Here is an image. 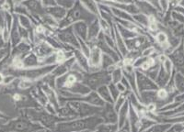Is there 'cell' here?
I'll use <instances>...</instances> for the list:
<instances>
[{
	"mask_svg": "<svg viewBox=\"0 0 184 132\" xmlns=\"http://www.w3.org/2000/svg\"><path fill=\"white\" fill-rule=\"evenodd\" d=\"M4 78H5V77L3 76V74H2V73H0V83L4 82Z\"/></svg>",
	"mask_w": 184,
	"mask_h": 132,
	"instance_id": "48",
	"label": "cell"
},
{
	"mask_svg": "<svg viewBox=\"0 0 184 132\" xmlns=\"http://www.w3.org/2000/svg\"><path fill=\"white\" fill-rule=\"evenodd\" d=\"M172 64H174L177 68L184 74V48L181 45L177 49L174 50L172 53L169 55Z\"/></svg>",
	"mask_w": 184,
	"mask_h": 132,
	"instance_id": "6",
	"label": "cell"
},
{
	"mask_svg": "<svg viewBox=\"0 0 184 132\" xmlns=\"http://www.w3.org/2000/svg\"><path fill=\"white\" fill-rule=\"evenodd\" d=\"M167 25H168V30L171 31L172 35L181 38V36L184 34V26L182 23L172 20V21H168Z\"/></svg>",
	"mask_w": 184,
	"mask_h": 132,
	"instance_id": "14",
	"label": "cell"
},
{
	"mask_svg": "<svg viewBox=\"0 0 184 132\" xmlns=\"http://www.w3.org/2000/svg\"><path fill=\"white\" fill-rule=\"evenodd\" d=\"M181 5H182V7H184V0H182V1L181 2Z\"/></svg>",
	"mask_w": 184,
	"mask_h": 132,
	"instance_id": "49",
	"label": "cell"
},
{
	"mask_svg": "<svg viewBox=\"0 0 184 132\" xmlns=\"http://www.w3.org/2000/svg\"><path fill=\"white\" fill-rule=\"evenodd\" d=\"M77 38H78V37H77ZM78 42H79V48H80V50L83 52L84 55H85L86 57L88 58L89 52H90V48H89L88 44L86 43L85 40H83L80 39V38H78Z\"/></svg>",
	"mask_w": 184,
	"mask_h": 132,
	"instance_id": "34",
	"label": "cell"
},
{
	"mask_svg": "<svg viewBox=\"0 0 184 132\" xmlns=\"http://www.w3.org/2000/svg\"><path fill=\"white\" fill-rule=\"evenodd\" d=\"M69 70H70V69L63 63V64H61L60 65L55 67V68L53 69V71H52V75H53L55 78H56V77L58 78V77H60V76L65 75Z\"/></svg>",
	"mask_w": 184,
	"mask_h": 132,
	"instance_id": "25",
	"label": "cell"
},
{
	"mask_svg": "<svg viewBox=\"0 0 184 132\" xmlns=\"http://www.w3.org/2000/svg\"><path fill=\"white\" fill-rule=\"evenodd\" d=\"M115 44H116V46H117L118 50L121 51V53H122V56H126L127 55V53H128V50H127V47H126V45H125V42H124V40H123V39L122 38V36L120 35V33L118 32V31L116 30L115 31Z\"/></svg>",
	"mask_w": 184,
	"mask_h": 132,
	"instance_id": "18",
	"label": "cell"
},
{
	"mask_svg": "<svg viewBox=\"0 0 184 132\" xmlns=\"http://www.w3.org/2000/svg\"><path fill=\"white\" fill-rule=\"evenodd\" d=\"M103 107L104 109L102 111V117L104 121L109 124H115L118 121V116L112 103H106Z\"/></svg>",
	"mask_w": 184,
	"mask_h": 132,
	"instance_id": "7",
	"label": "cell"
},
{
	"mask_svg": "<svg viewBox=\"0 0 184 132\" xmlns=\"http://www.w3.org/2000/svg\"><path fill=\"white\" fill-rule=\"evenodd\" d=\"M146 1L148 2V3H150L151 5L154 7H156L157 9L159 8V0H146Z\"/></svg>",
	"mask_w": 184,
	"mask_h": 132,
	"instance_id": "46",
	"label": "cell"
},
{
	"mask_svg": "<svg viewBox=\"0 0 184 132\" xmlns=\"http://www.w3.org/2000/svg\"><path fill=\"white\" fill-rule=\"evenodd\" d=\"M45 13L49 14L52 16L55 20H57L58 22L61 21L63 18H65L67 14V10L64 7H61L59 6H53L45 8Z\"/></svg>",
	"mask_w": 184,
	"mask_h": 132,
	"instance_id": "10",
	"label": "cell"
},
{
	"mask_svg": "<svg viewBox=\"0 0 184 132\" xmlns=\"http://www.w3.org/2000/svg\"><path fill=\"white\" fill-rule=\"evenodd\" d=\"M155 124V122L154 121H152L151 119L149 118H147V117H143L142 119H141V121H140V130L142 131L143 130H147V129H149L150 127H152V125H154Z\"/></svg>",
	"mask_w": 184,
	"mask_h": 132,
	"instance_id": "33",
	"label": "cell"
},
{
	"mask_svg": "<svg viewBox=\"0 0 184 132\" xmlns=\"http://www.w3.org/2000/svg\"><path fill=\"white\" fill-rule=\"evenodd\" d=\"M127 50H140V48L144 47L146 43H147V40L144 35H138L132 39L124 40Z\"/></svg>",
	"mask_w": 184,
	"mask_h": 132,
	"instance_id": "8",
	"label": "cell"
},
{
	"mask_svg": "<svg viewBox=\"0 0 184 132\" xmlns=\"http://www.w3.org/2000/svg\"><path fill=\"white\" fill-rule=\"evenodd\" d=\"M112 81V75L109 74L107 72H101V73H92L87 79L86 85H87L90 89H98L101 85L109 84Z\"/></svg>",
	"mask_w": 184,
	"mask_h": 132,
	"instance_id": "1",
	"label": "cell"
},
{
	"mask_svg": "<svg viewBox=\"0 0 184 132\" xmlns=\"http://www.w3.org/2000/svg\"><path fill=\"white\" fill-rule=\"evenodd\" d=\"M111 7V10H112V13L114 16H116L118 19H122V20H128V21H132V22H134V18H133V16L130 15L129 13L120 9V8H117V7Z\"/></svg>",
	"mask_w": 184,
	"mask_h": 132,
	"instance_id": "17",
	"label": "cell"
},
{
	"mask_svg": "<svg viewBox=\"0 0 184 132\" xmlns=\"http://www.w3.org/2000/svg\"><path fill=\"white\" fill-rule=\"evenodd\" d=\"M119 126L117 124H102L98 127V130L100 132H117Z\"/></svg>",
	"mask_w": 184,
	"mask_h": 132,
	"instance_id": "28",
	"label": "cell"
},
{
	"mask_svg": "<svg viewBox=\"0 0 184 132\" xmlns=\"http://www.w3.org/2000/svg\"><path fill=\"white\" fill-rule=\"evenodd\" d=\"M125 103V97L124 96H119L116 100H115V103H114V109L116 111H119L120 108L122 106V105Z\"/></svg>",
	"mask_w": 184,
	"mask_h": 132,
	"instance_id": "38",
	"label": "cell"
},
{
	"mask_svg": "<svg viewBox=\"0 0 184 132\" xmlns=\"http://www.w3.org/2000/svg\"><path fill=\"white\" fill-rule=\"evenodd\" d=\"M114 64H115V62H114V60L111 56H109V55H107L105 53L102 54L101 67H102L103 69H108L110 67L114 66Z\"/></svg>",
	"mask_w": 184,
	"mask_h": 132,
	"instance_id": "27",
	"label": "cell"
},
{
	"mask_svg": "<svg viewBox=\"0 0 184 132\" xmlns=\"http://www.w3.org/2000/svg\"><path fill=\"white\" fill-rule=\"evenodd\" d=\"M169 126L168 125H156L141 132H164Z\"/></svg>",
	"mask_w": 184,
	"mask_h": 132,
	"instance_id": "35",
	"label": "cell"
},
{
	"mask_svg": "<svg viewBox=\"0 0 184 132\" xmlns=\"http://www.w3.org/2000/svg\"><path fill=\"white\" fill-rule=\"evenodd\" d=\"M156 40H157V42L159 45L163 46V45H165V44L167 43L168 36H167V32H165V31H159L156 35Z\"/></svg>",
	"mask_w": 184,
	"mask_h": 132,
	"instance_id": "31",
	"label": "cell"
},
{
	"mask_svg": "<svg viewBox=\"0 0 184 132\" xmlns=\"http://www.w3.org/2000/svg\"><path fill=\"white\" fill-rule=\"evenodd\" d=\"M101 31L100 22H99V19L97 18L87 26V40L90 41V40H97Z\"/></svg>",
	"mask_w": 184,
	"mask_h": 132,
	"instance_id": "13",
	"label": "cell"
},
{
	"mask_svg": "<svg viewBox=\"0 0 184 132\" xmlns=\"http://www.w3.org/2000/svg\"><path fill=\"white\" fill-rule=\"evenodd\" d=\"M117 31L118 32L120 33V35L122 36V38L123 40H128V39H132V38H134L136 36H138L139 34L137 32H135L134 31H131V30H128L122 26H121L120 24L117 23Z\"/></svg>",
	"mask_w": 184,
	"mask_h": 132,
	"instance_id": "19",
	"label": "cell"
},
{
	"mask_svg": "<svg viewBox=\"0 0 184 132\" xmlns=\"http://www.w3.org/2000/svg\"><path fill=\"white\" fill-rule=\"evenodd\" d=\"M169 6V0H159V8H161L162 12H166Z\"/></svg>",
	"mask_w": 184,
	"mask_h": 132,
	"instance_id": "43",
	"label": "cell"
},
{
	"mask_svg": "<svg viewBox=\"0 0 184 132\" xmlns=\"http://www.w3.org/2000/svg\"><path fill=\"white\" fill-rule=\"evenodd\" d=\"M182 130V128L181 126H175V127H173L170 130H168L167 132H181Z\"/></svg>",
	"mask_w": 184,
	"mask_h": 132,
	"instance_id": "47",
	"label": "cell"
},
{
	"mask_svg": "<svg viewBox=\"0 0 184 132\" xmlns=\"http://www.w3.org/2000/svg\"><path fill=\"white\" fill-rule=\"evenodd\" d=\"M23 64L24 67H35L37 65H40V61L39 57L35 53H30L24 60H23Z\"/></svg>",
	"mask_w": 184,
	"mask_h": 132,
	"instance_id": "21",
	"label": "cell"
},
{
	"mask_svg": "<svg viewBox=\"0 0 184 132\" xmlns=\"http://www.w3.org/2000/svg\"><path fill=\"white\" fill-rule=\"evenodd\" d=\"M133 18H134V23L136 24H139L141 25L142 27H148V24H149V18L147 15H144L143 13H138L136 15H134L133 16Z\"/></svg>",
	"mask_w": 184,
	"mask_h": 132,
	"instance_id": "23",
	"label": "cell"
},
{
	"mask_svg": "<svg viewBox=\"0 0 184 132\" xmlns=\"http://www.w3.org/2000/svg\"><path fill=\"white\" fill-rule=\"evenodd\" d=\"M74 55H75V58H76V60H77V63L81 66L84 70L88 71V70H89L88 60H87V57H86V56L84 55L83 52H82L81 50H76L74 51Z\"/></svg>",
	"mask_w": 184,
	"mask_h": 132,
	"instance_id": "16",
	"label": "cell"
},
{
	"mask_svg": "<svg viewBox=\"0 0 184 132\" xmlns=\"http://www.w3.org/2000/svg\"><path fill=\"white\" fill-rule=\"evenodd\" d=\"M134 4L139 8L140 13H143L144 15L150 16H155L157 14V9L156 7H154L150 3L147 2L146 0H135Z\"/></svg>",
	"mask_w": 184,
	"mask_h": 132,
	"instance_id": "9",
	"label": "cell"
},
{
	"mask_svg": "<svg viewBox=\"0 0 184 132\" xmlns=\"http://www.w3.org/2000/svg\"><path fill=\"white\" fill-rule=\"evenodd\" d=\"M157 99H160V100L166 99L167 97V91L164 88L159 89L158 91H157Z\"/></svg>",
	"mask_w": 184,
	"mask_h": 132,
	"instance_id": "41",
	"label": "cell"
},
{
	"mask_svg": "<svg viewBox=\"0 0 184 132\" xmlns=\"http://www.w3.org/2000/svg\"><path fill=\"white\" fill-rule=\"evenodd\" d=\"M56 5L66 8L67 10H70L76 4V0H55Z\"/></svg>",
	"mask_w": 184,
	"mask_h": 132,
	"instance_id": "30",
	"label": "cell"
},
{
	"mask_svg": "<svg viewBox=\"0 0 184 132\" xmlns=\"http://www.w3.org/2000/svg\"><path fill=\"white\" fill-rule=\"evenodd\" d=\"M72 29L75 34L82 39L83 40H87V24L85 21H77L72 25Z\"/></svg>",
	"mask_w": 184,
	"mask_h": 132,
	"instance_id": "12",
	"label": "cell"
},
{
	"mask_svg": "<svg viewBox=\"0 0 184 132\" xmlns=\"http://www.w3.org/2000/svg\"><path fill=\"white\" fill-rule=\"evenodd\" d=\"M175 85L180 92L184 93V76L181 73H177L175 77Z\"/></svg>",
	"mask_w": 184,
	"mask_h": 132,
	"instance_id": "32",
	"label": "cell"
},
{
	"mask_svg": "<svg viewBox=\"0 0 184 132\" xmlns=\"http://www.w3.org/2000/svg\"><path fill=\"white\" fill-rule=\"evenodd\" d=\"M32 85V82L30 80H22L18 82V87L20 89H27V88H30Z\"/></svg>",
	"mask_w": 184,
	"mask_h": 132,
	"instance_id": "42",
	"label": "cell"
},
{
	"mask_svg": "<svg viewBox=\"0 0 184 132\" xmlns=\"http://www.w3.org/2000/svg\"><path fill=\"white\" fill-rule=\"evenodd\" d=\"M53 48L51 46L48 42L42 41L41 43H38V46L35 48V54L39 58H45L51 54L54 53Z\"/></svg>",
	"mask_w": 184,
	"mask_h": 132,
	"instance_id": "11",
	"label": "cell"
},
{
	"mask_svg": "<svg viewBox=\"0 0 184 132\" xmlns=\"http://www.w3.org/2000/svg\"><path fill=\"white\" fill-rule=\"evenodd\" d=\"M141 96H142V101L145 102V103H147V104L155 103L156 99L157 98V92L155 90L143 91V92H141Z\"/></svg>",
	"mask_w": 184,
	"mask_h": 132,
	"instance_id": "22",
	"label": "cell"
},
{
	"mask_svg": "<svg viewBox=\"0 0 184 132\" xmlns=\"http://www.w3.org/2000/svg\"><path fill=\"white\" fill-rule=\"evenodd\" d=\"M41 20L44 24L48 25V27H52V28H57V27H59V22L57 20H55L52 16L49 15V14H47V13H45V14H43V15L41 16Z\"/></svg>",
	"mask_w": 184,
	"mask_h": 132,
	"instance_id": "24",
	"label": "cell"
},
{
	"mask_svg": "<svg viewBox=\"0 0 184 132\" xmlns=\"http://www.w3.org/2000/svg\"><path fill=\"white\" fill-rule=\"evenodd\" d=\"M92 118H87L85 120H76L72 122H67L64 124H58L54 130L58 132H69V131H78L84 129L90 128L91 123L90 120Z\"/></svg>",
	"mask_w": 184,
	"mask_h": 132,
	"instance_id": "2",
	"label": "cell"
},
{
	"mask_svg": "<svg viewBox=\"0 0 184 132\" xmlns=\"http://www.w3.org/2000/svg\"><path fill=\"white\" fill-rule=\"evenodd\" d=\"M157 108V106L155 103H150V104H147V110L149 111V112H154Z\"/></svg>",
	"mask_w": 184,
	"mask_h": 132,
	"instance_id": "45",
	"label": "cell"
},
{
	"mask_svg": "<svg viewBox=\"0 0 184 132\" xmlns=\"http://www.w3.org/2000/svg\"><path fill=\"white\" fill-rule=\"evenodd\" d=\"M135 75H136L137 89H139L141 92L157 89V84L156 82H154V81L151 80L150 78H148L146 74H144L142 72L137 71L135 73Z\"/></svg>",
	"mask_w": 184,
	"mask_h": 132,
	"instance_id": "4",
	"label": "cell"
},
{
	"mask_svg": "<svg viewBox=\"0 0 184 132\" xmlns=\"http://www.w3.org/2000/svg\"><path fill=\"white\" fill-rule=\"evenodd\" d=\"M168 75L169 74L164 70V68H161L158 73L157 78V84L160 85V86H164L168 80Z\"/></svg>",
	"mask_w": 184,
	"mask_h": 132,
	"instance_id": "26",
	"label": "cell"
},
{
	"mask_svg": "<svg viewBox=\"0 0 184 132\" xmlns=\"http://www.w3.org/2000/svg\"><path fill=\"white\" fill-rule=\"evenodd\" d=\"M123 73H122V70L121 69V68H114V70L112 71V83H114V84H116L118 82H122V77H123V74H122Z\"/></svg>",
	"mask_w": 184,
	"mask_h": 132,
	"instance_id": "29",
	"label": "cell"
},
{
	"mask_svg": "<svg viewBox=\"0 0 184 132\" xmlns=\"http://www.w3.org/2000/svg\"><path fill=\"white\" fill-rule=\"evenodd\" d=\"M101 58H102V51L101 49L95 45L90 49L89 52V56L87 58L88 60V65H89V70L90 69H95L98 70L101 68Z\"/></svg>",
	"mask_w": 184,
	"mask_h": 132,
	"instance_id": "5",
	"label": "cell"
},
{
	"mask_svg": "<svg viewBox=\"0 0 184 132\" xmlns=\"http://www.w3.org/2000/svg\"><path fill=\"white\" fill-rule=\"evenodd\" d=\"M98 95L107 103H112L113 99L111 96L109 87L107 85H101L98 88Z\"/></svg>",
	"mask_w": 184,
	"mask_h": 132,
	"instance_id": "20",
	"label": "cell"
},
{
	"mask_svg": "<svg viewBox=\"0 0 184 132\" xmlns=\"http://www.w3.org/2000/svg\"><path fill=\"white\" fill-rule=\"evenodd\" d=\"M129 102H126L122 105V106L120 108V113H119V116H118V123H119V129H122L126 121H127V116H128V114H129Z\"/></svg>",
	"mask_w": 184,
	"mask_h": 132,
	"instance_id": "15",
	"label": "cell"
},
{
	"mask_svg": "<svg viewBox=\"0 0 184 132\" xmlns=\"http://www.w3.org/2000/svg\"><path fill=\"white\" fill-rule=\"evenodd\" d=\"M163 66H164V70L167 72L168 74H169V73L172 72V70H173V64H172L171 60L168 59V58H167V60L163 63Z\"/></svg>",
	"mask_w": 184,
	"mask_h": 132,
	"instance_id": "40",
	"label": "cell"
},
{
	"mask_svg": "<svg viewBox=\"0 0 184 132\" xmlns=\"http://www.w3.org/2000/svg\"><path fill=\"white\" fill-rule=\"evenodd\" d=\"M171 16H172V18H173L175 21L184 24V15H182V14H181V13H179V12H177V11L174 10V11L171 13Z\"/></svg>",
	"mask_w": 184,
	"mask_h": 132,
	"instance_id": "39",
	"label": "cell"
},
{
	"mask_svg": "<svg viewBox=\"0 0 184 132\" xmlns=\"http://www.w3.org/2000/svg\"><path fill=\"white\" fill-rule=\"evenodd\" d=\"M109 90H110V93H111V96H112V97L113 100H116V99L119 97V96H120V91L118 90V88L116 87V85L114 84V83H111V84H109Z\"/></svg>",
	"mask_w": 184,
	"mask_h": 132,
	"instance_id": "37",
	"label": "cell"
},
{
	"mask_svg": "<svg viewBox=\"0 0 184 132\" xmlns=\"http://www.w3.org/2000/svg\"><path fill=\"white\" fill-rule=\"evenodd\" d=\"M115 85H116V87L118 88V90L120 91V93H124L127 90V88L125 87V85L123 83H122V82H118Z\"/></svg>",
	"mask_w": 184,
	"mask_h": 132,
	"instance_id": "44",
	"label": "cell"
},
{
	"mask_svg": "<svg viewBox=\"0 0 184 132\" xmlns=\"http://www.w3.org/2000/svg\"><path fill=\"white\" fill-rule=\"evenodd\" d=\"M19 21H20V25L22 26V28H24L25 30H29L32 28V23L30 21V19L26 16L20 15L19 16Z\"/></svg>",
	"mask_w": 184,
	"mask_h": 132,
	"instance_id": "36",
	"label": "cell"
},
{
	"mask_svg": "<svg viewBox=\"0 0 184 132\" xmlns=\"http://www.w3.org/2000/svg\"><path fill=\"white\" fill-rule=\"evenodd\" d=\"M57 38L62 43L64 42L65 44H67L69 46H73L74 48H79L78 38L75 34L73 29H72V31L68 30L67 28L63 29V31H60L57 33Z\"/></svg>",
	"mask_w": 184,
	"mask_h": 132,
	"instance_id": "3",
	"label": "cell"
}]
</instances>
